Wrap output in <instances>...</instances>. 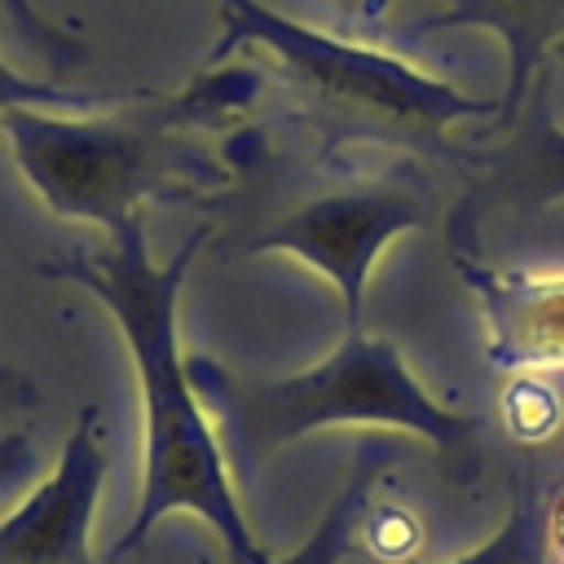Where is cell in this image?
I'll use <instances>...</instances> for the list:
<instances>
[{
    "label": "cell",
    "instance_id": "1",
    "mask_svg": "<svg viewBox=\"0 0 564 564\" xmlns=\"http://www.w3.org/2000/svg\"><path fill=\"white\" fill-rule=\"evenodd\" d=\"M220 40L203 66L251 79L247 128L313 159H419L471 185L494 145V101L427 75L410 57L330 35L264 0H216Z\"/></svg>",
    "mask_w": 564,
    "mask_h": 564
},
{
    "label": "cell",
    "instance_id": "2",
    "mask_svg": "<svg viewBox=\"0 0 564 564\" xmlns=\"http://www.w3.org/2000/svg\"><path fill=\"white\" fill-rule=\"evenodd\" d=\"M251 119V79L238 62L203 66L176 93L137 88L88 115L13 106L0 137L22 181L62 220L119 234L154 203L207 207L234 181V137Z\"/></svg>",
    "mask_w": 564,
    "mask_h": 564
},
{
    "label": "cell",
    "instance_id": "3",
    "mask_svg": "<svg viewBox=\"0 0 564 564\" xmlns=\"http://www.w3.org/2000/svg\"><path fill=\"white\" fill-rule=\"evenodd\" d=\"M207 242H212V225L203 220L176 247V256L159 264L145 242V220H132L119 234H110V247L101 251L79 247L40 264L44 278L75 282L110 308L141 379L145 476H141V502L132 524L106 551L110 564L132 555L154 533V524L172 511H194L198 520H207L225 542L229 564H269V555L251 538L247 516L234 498L220 432L189 379V361L176 339V300L194 256Z\"/></svg>",
    "mask_w": 564,
    "mask_h": 564
},
{
    "label": "cell",
    "instance_id": "4",
    "mask_svg": "<svg viewBox=\"0 0 564 564\" xmlns=\"http://www.w3.org/2000/svg\"><path fill=\"white\" fill-rule=\"evenodd\" d=\"M449 189L458 181L419 159H313L242 128L234 137V181L203 212H220L207 225L225 260L286 251L326 273L348 330L361 326L366 282L383 247L432 229Z\"/></svg>",
    "mask_w": 564,
    "mask_h": 564
},
{
    "label": "cell",
    "instance_id": "5",
    "mask_svg": "<svg viewBox=\"0 0 564 564\" xmlns=\"http://www.w3.org/2000/svg\"><path fill=\"white\" fill-rule=\"evenodd\" d=\"M185 361L247 476H260L286 445L330 423H379L423 436L449 485H471L485 471L480 419L432 397L401 348L366 326H348L322 361L291 375H260L203 352Z\"/></svg>",
    "mask_w": 564,
    "mask_h": 564
},
{
    "label": "cell",
    "instance_id": "6",
    "mask_svg": "<svg viewBox=\"0 0 564 564\" xmlns=\"http://www.w3.org/2000/svg\"><path fill=\"white\" fill-rule=\"evenodd\" d=\"M110 449L101 410L84 405L57 467L0 520V564H93L88 538L106 485Z\"/></svg>",
    "mask_w": 564,
    "mask_h": 564
},
{
    "label": "cell",
    "instance_id": "7",
    "mask_svg": "<svg viewBox=\"0 0 564 564\" xmlns=\"http://www.w3.org/2000/svg\"><path fill=\"white\" fill-rule=\"evenodd\" d=\"M454 273L467 286L480 326L485 357L502 375L564 370V269H489L471 256H454Z\"/></svg>",
    "mask_w": 564,
    "mask_h": 564
},
{
    "label": "cell",
    "instance_id": "8",
    "mask_svg": "<svg viewBox=\"0 0 564 564\" xmlns=\"http://www.w3.org/2000/svg\"><path fill=\"white\" fill-rule=\"evenodd\" d=\"M494 31L507 44V62H511V84L498 101V115L485 132V141L498 150V141L516 128V119L524 115L529 97L538 93L542 70L564 57V0H458L445 4L436 13L414 18L405 31L414 40H436L449 31Z\"/></svg>",
    "mask_w": 564,
    "mask_h": 564
},
{
    "label": "cell",
    "instance_id": "9",
    "mask_svg": "<svg viewBox=\"0 0 564 564\" xmlns=\"http://www.w3.org/2000/svg\"><path fill=\"white\" fill-rule=\"evenodd\" d=\"M471 185L529 216L564 203V128H555L538 106H524Z\"/></svg>",
    "mask_w": 564,
    "mask_h": 564
},
{
    "label": "cell",
    "instance_id": "10",
    "mask_svg": "<svg viewBox=\"0 0 564 564\" xmlns=\"http://www.w3.org/2000/svg\"><path fill=\"white\" fill-rule=\"evenodd\" d=\"M388 471V454L379 445H366L352 476L344 480V489L335 494V502L326 507V516L317 520V529L286 555V560H273L269 564H339L344 555H352L357 538H361V520L375 502V480Z\"/></svg>",
    "mask_w": 564,
    "mask_h": 564
},
{
    "label": "cell",
    "instance_id": "11",
    "mask_svg": "<svg viewBox=\"0 0 564 564\" xmlns=\"http://www.w3.org/2000/svg\"><path fill=\"white\" fill-rule=\"evenodd\" d=\"M405 564H423V560H405ZM449 564H551V551H546V502L542 494L529 485H520L511 494V507H507V520L502 529L480 542L476 551L449 560Z\"/></svg>",
    "mask_w": 564,
    "mask_h": 564
},
{
    "label": "cell",
    "instance_id": "12",
    "mask_svg": "<svg viewBox=\"0 0 564 564\" xmlns=\"http://www.w3.org/2000/svg\"><path fill=\"white\" fill-rule=\"evenodd\" d=\"M317 4H322L317 26H326L330 35L388 48V40L405 31L401 18H405L414 4H427V9L436 13V9L458 4V0H317Z\"/></svg>",
    "mask_w": 564,
    "mask_h": 564
},
{
    "label": "cell",
    "instance_id": "13",
    "mask_svg": "<svg viewBox=\"0 0 564 564\" xmlns=\"http://www.w3.org/2000/svg\"><path fill=\"white\" fill-rule=\"evenodd\" d=\"M137 88H70V84H53V79H31L18 75L4 57H0V115L13 106H88V110H106L128 101Z\"/></svg>",
    "mask_w": 564,
    "mask_h": 564
},
{
    "label": "cell",
    "instance_id": "14",
    "mask_svg": "<svg viewBox=\"0 0 564 564\" xmlns=\"http://www.w3.org/2000/svg\"><path fill=\"white\" fill-rule=\"evenodd\" d=\"M502 423L516 441H546L560 432V397L542 375H511V388L502 392Z\"/></svg>",
    "mask_w": 564,
    "mask_h": 564
},
{
    "label": "cell",
    "instance_id": "15",
    "mask_svg": "<svg viewBox=\"0 0 564 564\" xmlns=\"http://www.w3.org/2000/svg\"><path fill=\"white\" fill-rule=\"evenodd\" d=\"M40 405V392L31 383L26 370L0 361V414L9 410H35ZM31 467V427H13L0 436V489H9L13 480H22Z\"/></svg>",
    "mask_w": 564,
    "mask_h": 564
},
{
    "label": "cell",
    "instance_id": "16",
    "mask_svg": "<svg viewBox=\"0 0 564 564\" xmlns=\"http://www.w3.org/2000/svg\"><path fill=\"white\" fill-rule=\"evenodd\" d=\"M0 9L9 13V22L18 26V35H22L31 48H40L44 57L75 62V57H84V53H88V44H84L75 31H62L57 22H48L31 0H0Z\"/></svg>",
    "mask_w": 564,
    "mask_h": 564
},
{
    "label": "cell",
    "instance_id": "17",
    "mask_svg": "<svg viewBox=\"0 0 564 564\" xmlns=\"http://www.w3.org/2000/svg\"><path fill=\"white\" fill-rule=\"evenodd\" d=\"M546 551H551V564H564V485L546 502Z\"/></svg>",
    "mask_w": 564,
    "mask_h": 564
}]
</instances>
